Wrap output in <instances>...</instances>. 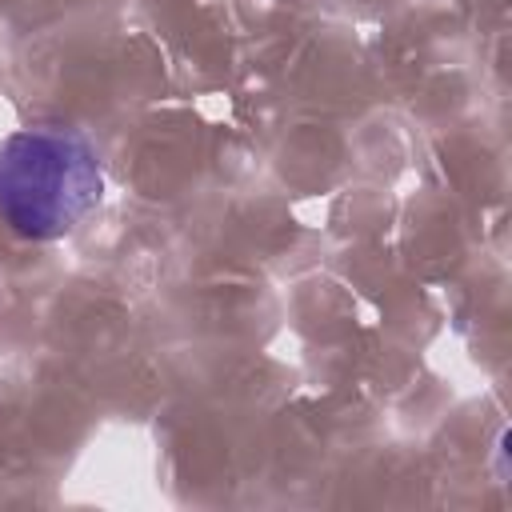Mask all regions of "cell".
<instances>
[{"mask_svg": "<svg viewBox=\"0 0 512 512\" xmlns=\"http://www.w3.org/2000/svg\"><path fill=\"white\" fill-rule=\"evenodd\" d=\"M104 196L92 140L64 124L20 128L0 140V220L24 240H60Z\"/></svg>", "mask_w": 512, "mask_h": 512, "instance_id": "1", "label": "cell"}]
</instances>
